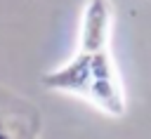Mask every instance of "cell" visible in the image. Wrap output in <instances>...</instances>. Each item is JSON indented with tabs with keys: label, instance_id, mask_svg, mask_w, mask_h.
Here are the masks:
<instances>
[{
	"label": "cell",
	"instance_id": "1",
	"mask_svg": "<svg viewBox=\"0 0 151 139\" xmlns=\"http://www.w3.org/2000/svg\"><path fill=\"white\" fill-rule=\"evenodd\" d=\"M111 21L113 9L109 0H87L80 21V40L73 59L42 75V85L87 99L109 115L125 113V92L111 57Z\"/></svg>",
	"mask_w": 151,
	"mask_h": 139
}]
</instances>
